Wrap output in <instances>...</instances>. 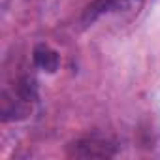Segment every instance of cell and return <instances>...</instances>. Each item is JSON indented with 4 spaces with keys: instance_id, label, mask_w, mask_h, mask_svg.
<instances>
[{
    "instance_id": "obj_1",
    "label": "cell",
    "mask_w": 160,
    "mask_h": 160,
    "mask_svg": "<svg viewBox=\"0 0 160 160\" xmlns=\"http://www.w3.org/2000/svg\"><path fill=\"white\" fill-rule=\"evenodd\" d=\"M141 4H143V0H94L91 6H87L83 13V21L89 25V23H94L102 15L134 13L141 8Z\"/></svg>"
},
{
    "instance_id": "obj_2",
    "label": "cell",
    "mask_w": 160,
    "mask_h": 160,
    "mask_svg": "<svg viewBox=\"0 0 160 160\" xmlns=\"http://www.w3.org/2000/svg\"><path fill=\"white\" fill-rule=\"evenodd\" d=\"M115 154V145L100 138H85L68 145V156L72 158H109Z\"/></svg>"
},
{
    "instance_id": "obj_3",
    "label": "cell",
    "mask_w": 160,
    "mask_h": 160,
    "mask_svg": "<svg viewBox=\"0 0 160 160\" xmlns=\"http://www.w3.org/2000/svg\"><path fill=\"white\" fill-rule=\"evenodd\" d=\"M34 64L40 68V70H43V72H49V73H53V72H57L58 70V64H60V57H58V53L55 51V49H51L49 45H45V43H40V45H36V49H34Z\"/></svg>"
}]
</instances>
